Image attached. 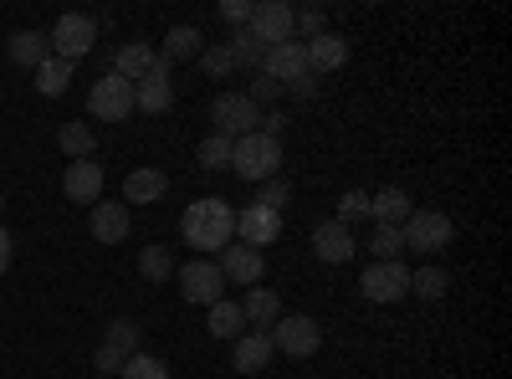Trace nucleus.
Wrapping results in <instances>:
<instances>
[{
  "mask_svg": "<svg viewBox=\"0 0 512 379\" xmlns=\"http://www.w3.org/2000/svg\"><path fill=\"white\" fill-rule=\"evenodd\" d=\"M241 313H246L251 328H272V323L282 318V303H277L272 287H251L246 298H241Z\"/></svg>",
  "mask_w": 512,
  "mask_h": 379,
  "instance_id": "26",
  "label": "nucleus"
},
{
  "mask_svg": "<svg viewBox=\"0 0 512 379\" xmlns=\"http://www.w3.org/2000/svg\"><path fill=\"white\" fill-rule=\"evenodd\" d=\"M246 98H251L256 108H262V103H277V98H282V82H272L267 72H256V82L246 88Z\"/></svg>",
  "mask_w": 512,
  "mask_h": 379,
  "instance_id": "40",
  "label": "nucleus"
},
{
  "mask_svg": "<svg viewBox=\"0 0 512 379\" xmlns=\"http://www.w3.org/2000/svg\"><path fill=\"white\" fill-rule=\"evenodd\" d=\"M180 236H185V246H195V251H226V246L236 241V205L221 200V195H205V200L185 205Z\"/></svg>",
  "mask_w": 512,
  "mask_h": 379,
  "instance_id": "1",
  "label": "nucleus"
},
{
  "mask_svg": "<svg viewBox=\"0 0 512 379\" xmlns=\"http://www.w3.org/2000/svg\"><path fill=\"white\" fill-rule=\"evenodd\" d=\"M149 67H154V47H149V41H123L108 72H118L123 82H139V77H144Z\"/></svg>",
  "mask_w": 512,
  "mask_h": 379,
  "instance_id": "24",
  "label": "nucleus"
},
{
  "mask_svg": "<svg viewBox=\"0 0 512 379\" xmlns=\"http://www.w3.org/2000/svg\"><path fill=\"white\" fill-rule=\"evenodd\" d=\"M226 52H231V62H236V67H251V72H262V62H267V47H262V41H256L246 26H241V31H231Z\"/></svg>",
  "mask_w": 512,
  "mask_h": 379,
  "instance_id": "28",
  "label": "nucleus"
},
{
  "mask_svg": "<svg viewBox=\"0 0 512 379\" xmlns=\"http://www.w3.org/2000/svg\"><path fill=\"white\" fill-rule=\"evenodd\" d=\"M205 52V36H200V26H169V36H164V62L175 67V62H190V57H200Z\"/></svg>",
  "mask_w": 512,
  "mask_h": 379,
  "instance_id": "25",
  "label": "nucleus"
},
{
  "mask_svg": "<svg viewBox=\"0 0 512 379\" xmlns=\"http://www.w3.org/2000/svg\"><path fill=\"white\" fill-rule=\"evenodd\" d=\"M221 21H226L231 31H241V26L251 21V0H221Z\"/></svg>",
  "mask_w": 512,
  "mask_h": 379,
  "instance_id": "41",
  "label": "nucleus"
},
{
  "mask_svg": "<svg viewBox=\"0 0 512 379\" xmlns=\"http://www.w3.org/2000/svg\"><path fill=\"white\" fill-rule=\"evenodd\" d=\"M210 123H216V134H226L236 144V139L262 129V108H256L246 93H221L216 103H210Z\"/></svg>",
  "mask_w": 512,
  "mask_h": 379,
  "instance_id": "5",
  "label": "nucleus"
},
{
  "mask_svg": "<svg viewBox=\"0 0 512 379\" xmlns=\"http://www.w3.org/2000/svg\"><path fill=\"white\" fill-rule=\"evenodd\" d=\"M6 52H11L16 67H31V72H36L41 62L52 57V41H47V31H36V26H31V31H16V36L6 41Z\"/></svg>",
  "mask_w": 512,
  "mask_h": 379,
  "instance_id": "21",
  "label": "nucleus"
},
{
  "mask_svg": "<svg viewBox=\"0 0 512 379\" xmlns=\"http://www.w3.org/2000/svg\"><path fill=\"white\" fill-rule=\"evenodd\" d=\"M272 333L267 328H251V333H241L236 339V354H231V369L236 374H256V369H267L272 364Z\"/></svg>",
  "mask_w": 512,
  "mask_h": 379,
  "instance_id": "18",
  "label": "nucleus"
},
{
  "mask_svg": "<svg viewBox=\"0 0 512 379\" xmlns=\"http://www.w3.org/2000/svg\"><path fill=\"white\" fill-rule=\"evenodd\" d=\"M118 379H169V364L154 359V354H134V359L118 369Z\"/></svg>",
  "mask_w": 512,
  "mask_h": 379,
  "instance_id": "36",
  "label": "nucleus"
},
{
  "mask_svg": "<svg viewBox=\"0 0 512 379\" xmlns=\"http://www.w3.org/2000/svg\"><path fill=\"white\" fill-rule=\"evenodd\" d=\"M323 31H328V16H323L318 6H303V11L292 6V41H297V36L313 41V36H323Z\"/></svg>",
  "mask_w": 512,
  "mask_h": 379,
  "instance_id": "35",
  "label": "nucleus"
},
{
  "mask_svg": "<svg viewBox=\"0 0 512 379\" xmlns=\"http://www.w3.org/2000/svg\"><path fill=\"white\" fill-rule=\"evenodd\" d=\"M175 108V82H169V62L154 52V67L134 82V113H169Z\"/></svg>",
  "mask_w": 512,
  "mask_h": 379,
  "instance_id": "11",
  "label": "nucleus"
},
{
  "mask_svg": "<svg viewBox=\"0 0 512 379\" xmlns=\"http://www.w3.org/2000/svg\"><path fill=\"white\" fill-rule=\"evenodd\" d=\"M246 31L262 41V47L292 41V6H287V0H251V21H246Z\"/></svg>",
  "mask_w": 512,
  "mask_h": 379,
  "instance_id": "10",
  "label": "nucleus"
},
{
  "mask_svg": "<svg viewBox=\"0 0 512 379\" xmlns=\"http://www.w3.org/2000/svg\"><path fill=\"white\" fill-rule=\"evenodd\" d=\"M349 62V41L338 36V31H323V36H313L308 41V72L318 77V72H338Z\"/></svg>",
  "mask_w": 512,
  "mask_h": 379,
  "instance_id": "19",
  "label": "nucleus"
},
{
  "mask_svg": "<svg viewBox=\"0 0 512 379\" xmlns=\"http://www.w3.org/2000/svg\"><path fill=\"white\" fill-rule=\"evenodd\" d=\"M62 195H67L72 205H98V200H103V164L72 159L67 175H62Z\"/></svg>",
  "mask_w": 512,
  "mask_h": 379,
  "instance_id": "14",
  "label": "nucleus"
},
{
  "mask_svg": "<svg viewBox=\"0 0 512 379\" xmlns=\"http://www.w3.org/2000/svg\"><path fill=\"white\" fill-rule=\"evenodd\" d=\"M139 344H144V328H139L134 318H113V328H108V339H103V349H98L93 369H103L108 379H118V369H123L128 359L144 354Z\"/></svg>",
  "mask_w": 512,
  "mask_h": 379,
  "instance_id": "7",
  "label": "nucleus"
},
{
  "mask_svg": "<svg viewBox=\"0 0 512 379\" xmlns=\"http://www.w3.org/2000/svg\"><path fill=\"white\" fill-rule=\"evenodd\" d=\"M277 164H282V139H267L262 129L256 134H246V139H236V149H231V170L241 175V180H277Z\"/></svg>",
  "mask_w": 512,
  "mask_h": 379,
  "instance_id": "2",
  "label": "nucleus"
},
{
  "mask_svg": "<svg viewBox=\"0 0 512 379\" xmlns=\"http://www.w3.org/2000/svg\"><path fill=\"white\" fill-rule=\"evenodd\" d=\"M47 41H52V57H62V62H82L93 52V41H98V21L93 16H82V11H67V16H57V26L47 31Z\"/></svg>",
  "mask_w": 512,
  "mask_h": 379,
  "instance_id": "3",
  "label": "nucleus"
},
{
  "mask_svg": "<svg viewBox=\"0 0 512 379\" xmlns=\"http://www.w3.org/2000/svg\"><path fill=\"white\" fill-rule=\"evenodd\" d=\"M216 267H221V277H226V282H241V287H251V282H262V272H267V257H262V251H251V246H226Z\"/></svg>",
  "mask_w": 512,
  "mask_h": 379,
  "instance_id": "17",
  "label": "nucleus"
},
{
  "mask_svg": "<svg viewBox=\"0 0 512 379\" xmlns=\"http://www.w3.org/2000/svg\"><path fill=\"white\" fill-rule=\"evenodd\" d=\"M128 205H113V200H98L93 205V236L103 241V246H118L123 236H128Z\"/></svg>",
  "mask_w": 512,
  "mask_h": 379,
  "instance_id": "22",
  "label": "nucleus"
},
{
  "mask_svg": "<svg viewBox=\"0 0 512 379\" xmlns=\"http://www.w3.org/2000/svg\"><path fill=\"white\" fill-rule=\"evenodd\" d=\"M205 313H210V333H216V339H241V328H246V313H241V303L221 298V303H210Z\"/></svg>",
  "mask_w": 512,
  "mask_h": 379,
  "instance_id": "27",
  "label": "nucleus"
},
{
  "mask_svg": "<svg viewBox=\"0 0 512 379\" xmlns=\"http://www.w3.org/2000/svg\"><path fill=\"white\" fill-rule=\"evenodd\" d=\"M267 333H272V349L287 354V359H308V354H318V344H323V328H318L308 313H287V318H277Z\"/></svg>",
  "mask_w": 512,
  "mask_h": 379,
  "instance_id": "6",
  "label": "nucleus"
},
{
  "mask_svg": "<svg viewBox=\"0 0 512 379\" xmlns=\"http://www.w3.org/2000/svg\"><path fill=\"white\" fill-rule=\"evenodd\" d=\"M287 195H292V190H287L282 180H262V190H256V200H251V205H262V210H277V216H282Z\"/></svg>",
  "mask_w": 512,
  "mask_h": 379,
  "instance_id": "38",
  "label": "nucleus"
},
{
  "mask_svg": "<svg viewBox=\"0 0 512 379\" xmlns=\"http://www.w3.org/2000/svg\"><path fill=\"white\" fill-rule=\"evenodd\" d=\"M262 72L272 77V82H297V77H308V41H277V47H267V62H262Z\"/></svg>",
  "mask_w": 512,
  "mask_h": 379,
  "instance_id": "15",
  "label": "nucleus"
},
{
  "mask_svg": "<svg viewBox=\"0 0 512 379\" xmlns=\"http://www.w3.org/2000/svg\"><path fill=\"white\" fill-rule=\"evenodd\" d=\"M369 251H374V262H400L405 236H400L395 226H374V236H369Z\"/></svg>",
  "mask_w": 512,
  "mask_h": 379,
  "instance_id": "33",
  "label": "nucleus"
},
{
  "mask_svg": "<svg viewBox=\"0 0 512 379\" xmlns=\"http://www.w3.org/2000/svg\"><path fill=\"white\" fill-rule=\"evenodd\" d=\"M282 93H292V98H303V103H313V98H318V77L308 72V77H297V82H287Z\"/></svg>",
  "mask_w": 512,
  "mask_h": 379,
  "instance_id": "42",
  "label": "nucleus"
},
{
  "mask_svg": "<svg viewBox=\"0 0 512 379\" xmlns=\"http://www.w3.org/2000/svg\"><path fill=\"white\" fill-rule=\"evenodd\" d=\"M0 210H6V200H0Z\"/></svg>",
  "mask_w": 512,
  "mask_h": 379,
  "instance_id": "45",
  "label": "nucleus"
},
{
  "mask_svg": "<svg viewBox=\"0 0 512 379\" xmlns=\"http://www.w3.org/2000/svg\"><path fill=\"white\" fill-rule=\"evenodd\" d=\"M313 251H318V262L338 267V262H349L354 251H359V241H354V231H349V226H338V221H323V226L313 231Z\"/></svg>",
  "mask_w": 512,
  "mask_h": 379,
  "instance_id": "16",
  "label": "nucleus"
},
{
  "mask_svg": "<svg viewBox=\"0 0 512 379\" xmlns=\"http://www.w3.org/2000/svg\"><path fill=\"white\" fill-rule=\"evenodd\" d=\"M164 190H169V175L154 170V164H144V170H134L123 180V200L128 205H154V200H164Z\"/></svg>",
  "mask_w": 512,
  "mask_h": 379,
  "instance_id": "20",
  "label": "nucleus"
},
{
  "mask_svg": "<svg viewBox=\"0 0 512 379\" xmlns=\"http://www.w3.org/2000/svg\"><path fill=\"white\" fill-rule=\"evenodd\" d=\"M139 272H144L149 282H164L169 272H175V257H169V246H144V251H139Z\"/></svg>",
  "mask_w": 512,
  "mask_h": 379,
  "instance_id": "34",
  "label": "nucleus"
},
{
  "mask_svg": "<svg viewBox=\"0 0 512 379\" xmlns=\"http://www.w3.org/2000/svg\"><path fill=\"white\" fill-rule=\"evenodd\" d=\"M93 379H108V374H93Z\"/></svg>",
  "mask_w": 512,
  "mask_h": 379,
  "instance_id": "44",
  "label": "nucleus"
},
{
  "mask_svg": "<svg viewBox=\"0 0 512 379\" xmlns=\"http://www.w3.org/2000/svg\"><path fill=\"white\" fill-rule=\"evenodd\" d=\"M221 287H226V277H221V267H216V262L195 257L190 267H180V298H185V303H195V308L221 303V298H226Z\"/></svg>",
  "mask_w": 512,
  "mask_h": 379,
  "instance_id": "9",
  "label": "nucleus"
},
{
  "mask_svg": "<svg viewBox=\"0 0 512 379\" xmlns=\"http://www.w3.org/2000/svg\"><path fill=\"white\" fill-rule=\"evenodd\" d=\"M359 292L369 303H400L405 292H410V267L405 262H374L359 282Z\"/></svg>",
  "mask_w": 512,
  "mask_h": 379,
  "instance_id": "12",
  "label": "nucleus"
},
{
  "mask_svg": "<svg viewBox=\"0 0 512 379\" xmlns=\"http://www.w3.org/2000/svg\"><path fill=\"white\" fill-rule=\"evenodd\" d=\"M200 67H205V77H226L236 62H231V52H226V41H221V47H205L200 52Z\"/></svg>",
  "mask_w": 512,
  "mask_h": 379,
  "instance_id": "39",
  "label": "nucleus"
},
{
  "mask_svg": "<svg viewBox=\"0 0 512 379\" xmlns=\"http://www.w3.org/2000/svg\"><path fill=\"white\" fill-rule=\"evenodd\" d=\"M231 149H236V144H231L226 134H205L200 149H195V159L205 164V170H231Z\"/></svg>",
  "mask_w": 512,
  "mask_h": 379,
  "instance_id": "30",
  "label": "nucleus"
},
{
  "mask_svg": "<svg viewBox=\"0 0 512 379\" xmlns=\"http://www.w3.org/2000/svg\"><path fill=\"white\" fill-rule=\"evenodd\" d=\"M446 287H451V277H446V267H420V272H410V292H420V298H446Z\"/></svg>",
  "mask_w": 512,
  "mask_h": 379,
  "instance_id": "31",
  "label": "nucleus"
},
{
  "mask_svg": "<svg viewBox=\"0 0 512 379\" xmlns=\"http://www.w3.org/2000/svg\"><path fill=\"white\" fill-rule=\"evenodd\" d=\"M236 236H241V246L262 251L282 236V216L277 210H262V205H246V210H236Z\"/></svg>",
  "mask_w": 512,
  "mask_h": 379,
  "instance_id": "13",
  "label": "nucleus"
},
{
  "mask_svg": "<svg viewBox=\"0 0 512 379\" xmlns=\"http://www.w3.org/2000/svg\"><path fill=\"white\" fill-rule=\"evenodd\" d=\"M67 82H72V62H62V57H47V62L36 67V88L47 93V98H62Z\"/></svg>",
  "mask_w": 512,
  "mask_h": 379,
  "instance_id": "29",
  "label": "nucleus"
},
{
  "mask_svg": "<svg viewBox=\"0 0 512 379\" xmlns=\"http://www.w3.org/2000/svg\"><path fill=\"white\" fill-rule=\"evenodd\" d=\"M369 216V195L364 190H344V195H338V226H354V221H364Z\"/></svg>",
  "mask_w": 512,
  "mask_h": 379,
  "instance_id": "37",
  "label": "nucleus"
},
{
  "mask_svg": "<svg viewBox=\"0 0 512 379\" xmlns=\"http://www.w3.org/2000/svg\"><path fill=\"white\" fill-rule=\"evenodd\" d=\"M400 236H405L410 251H425V257H436V251L451 246L456 226H451L446 210H410V221L400 226Z\"/></svg>",
  "mask_w": 512,
  "mask_h": 379,
  "instance_id": "4",
  "label": "nucleus"
},
{
  "mask_svg": "<svg viewBox=\"0 0 512 379\" xmlns=\"http://www.w3.org/2000/svg\"><path fill=\"white\" fill-rule=\"evenodd\" d=\"M410 210H415V205H410L405 190H379V195H369V216H374V226H395V231H400V226L410 221Z\"/></svg>",
  "mask_w": 512,
  "mask_h": 379,
  "instance_id": "23",
  "label": "nucleus"
},
{
  "mask_svg": "<svg viewBox=\"0 0 512 379\" xmlns=\"http://www.w3.org/2000/svg\"><path fill=\"white\" fill-rule=\"evenodd\" d=\"M88 113L98 123H123L128 113H134V82H123L118 72H103L93 82V93H88Z\"/></svg>",
  "mask_w": 512,
  "mask_h": 379,
  "instance_id": "8",
  "label": "nucleus"
},
{
  "mask_svg": "<svg viewBox=\"0 0 512 379\" xmlns=\"http://www.w3.org/2000/svg\"><path fill=\"white\" fill-rule=\"evenodd\" d=\"M11 246H16V241H11V231H0V272L11 267Z\"/></svg>",
  "mask_w": 512,
  "mask_h": 379,
  "instance_id": "43",
  "label": "nucleus"
},
{
  "mask_svg": "<svg viewBox=\"0 0 512 379\" xmlns=\"http://www.w3.org/2000/svg\"><path fill=\"white\" fill-rule=\"evenodd\" d=\"M57 144H62L72 159H88V154H93V129H88V123H62Z\"/></svg>",
  "mask_w": 512,
  "mask_h": 379,
  "instance_id": "32",
  "label": "nucleus"
}]
</instances>
